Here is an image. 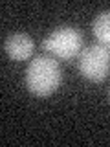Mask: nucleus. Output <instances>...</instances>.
I'll return each mask as SVG.
<instances>
[{
    "instance_id": "f257e3e1",
    "label": "nucleus",
    "mask_w": 110,
    "mask_h": 147,
    "mask_svg": "<svg viewBox=\"0 0 110 147\" xmlns=\"http://www.w3.org/2000/svg\"><path fill=\"white\" fill-rule=\"evenodd\" d=\"M61 66L52 55H37L26 68V86L37 98L52 96L61 86Z\"/></svg>"
},
{
    "instance_id": "f03ea898",
    "label": "nucleus",
    "mask_w": 110,
    "mask_h": 147,
    "mask_svg": "<svg viewBox=\"0 0 110 147\" xmlns=\"http://www.w3.org/2000/svg\"><path fill=\"white\" fill-rule=\"evenodd\" d=\"M42 48L53 57L72 61L82 52V33L72 26H61L44 39Z\"/></svg>"
},
{
    "instance_id": "7ed1b4c3",
    "label": "nucleus",
    "mask_w": 110,
    "mask_h": 147,
    "mask_svg": "<svg viewBox=\"0 0 110 147\" xmlns=\"http://www.w3.org/2000/svg\"><path fill=\"white\" fill-rule=\"evenodd\" d=\"M79 72L85 79L101 83L110 72V50L103 44L86 46L79 55Z\"/></svg>"
},
{
    "instance_id": "20e7f679",
    "label": "nucleus",
    "mask_w": 110,
    "mask_h": 147,
    "mask_svg": "<svg viewBox=\"0 0 110 147\" xmlns=\"http://www.w3.org/2000/svg\"><path fill=\"white\" fill-rule=\"evenodd\" d=\"M4 50L13 61H26L35 52V42L26 33H13L4 40Z\"/></svg>"
},
{
    "instance_id": "39448f33",
    "label": "nucleus",
    "mask_w": 110,
    "mask_h": 147,
    "mask_svg": "<svg viewBox=\"0 0 110 147\" xmlns=\"http://www.w3.org/2000/svg\"><path fill=\"white\" fill-rule=\"evenodd\" d=\"M92 31L103 46H110V9L101 11L92 22Z\"/></svg>"
},
{
    "instance_id": "423d86ee",
    "label": "nucleus",
    "mask_w": 110,
    "mask_h": 147,
    "mask_svg": "<svg viewBox=\"0 0 110 147\" xmlns=\"http://www.w3.org/2000/svg\"><path fill=\"white\" fill-rule=\"evenodd\" d=\"M108 99H110V92H108Z\"/></svg>"
}]
</instances>
